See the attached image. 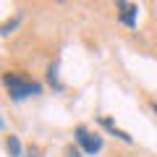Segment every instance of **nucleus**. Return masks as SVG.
<instances>
[{
	"mask_svg": "<svg viewBox=\"0 0 157 157\" xmlns=\"http://www.w3.org/2000/svg\"><path fill=\"white\" fill-rule=\"evenodd\" d=\"M3 84L8 86V94H11L13 100H24V97H29V94H39V92H42V86H39L37 81L21 76V73H6V76H3Z\"/></svg>",
	"mask_w": 157,
	"mask_h": 157,
	"instance_id": "obj_1",
	"label": "nucleus"
},
{
	"mask_svg": "<svg viewBox=\"0 0 157 157\" xmlns=\"http://www.w3.org/2000/svg\"><path fill=\"white\" fill-rule=\"evenodd\" d=\"M76 141L84 147L86 155H97V152L102 149V139H100V136H94V134H89L84 126H78V128H76Z\"/></svg>",
	"mask_w": 157,
	"mask_h": 157,
	"instance_id": "obj_2",
	"label": "nucleus"
},
{
	"mask_svg": "<svg viewBox=\"0 0 157 157\" xmlns=\"http://www.w3.org/2000/svg\"><path fill=\"white\" fill-rule=\"evenodd\" d=\"M118 8H121V21H123L126 26H136V11H139V8L128 6L126 0H118Z\"/></svg>",
	"mask_w": 157,
	"mask_h": 157,
	"instance_id": "obj_3",
	"label": "nucleus"
},
{
	"mask_svg": "<svg viewBox=\"0 0 157 157\" xmlns=\"http://www.w3.org/2000/svg\"><path fill=\"white\" fill-rule=\"evenodd\" d=\"M100 123H102V126H105V128H107V131H110V134H115V136H118V139H123V141H128V144H131V136H128V134H126V131H121V128H118V126H115V123H113V121H110V118H102Z\"/></svg>",
	"mask_w": 157,
	"mask_h": 157,
	"instance_id": "obj_4",
	"label": "nucleus"
},
{
	"mask_svg": "<svg viewBox=\"0 0 157 157\" xmlns=\"http://www.w3.org/2000/svg\"><path fill=\"white\" fill-rule=\"evenodd\" d=\"M47 81H50V84L55 86V89H63V84L58 81V63H52V66L47 68Z\"/></svg>",
	"mask_w": 157,
	"mask_h": 157,
	"instance_id": "obj_5",
	"label": "nucleus"
},
{
	"mask_svg": "<svg viewBox=\"0 0 157 157\" xmlns=\"http://www.w3.org/2000/svg\"><path fill=\"white\" fill-rule=\"evenodd\" d=\"M8 152H11V157L21 155V141H18L16 136H8Z\"/></svg>",
	"mask_w": 157,
	"mask_h": 157,
	"instance_id": "obj_6",
	"label": "nucleus"
},
{
	"mask_svg": "<svg viewBox=\"0 0 157 157\" xmlns=\"http://www.w3.org/2000/svg\"><path fill=\"white\" fill-rule=\"evenodd\" d=\"M21 24V16H16V18H11V21H6V24H0V34H11L13 29Z\"/></svg>",
	"mask_w": 157,
	"mask_h": 157,
	"instance_id": "obj_7",
	"label": "nucleus"
},
{
	"mask_svg": "<svg viewBox=\"0 0 157 157\" xmlns=\"http://www.w3.org/2000/svg\"><path fill=\"white\" fill-rule=\"evenodd\" d=\"M66 157H81V149H78V147H68Z\"/></svg>",
	"mask_w": 157,
	"mask_h": 157,
	"instance_id": "obj_8",
	"label": "nucleus"
},
{
	"mask_svg": "<svg viewBox=\"0 0 157 157\" xmlns=\"http://www.w3.org/2000/svg\"><path fill=\"white\" fill-rule=\"evenodd\" d=\"M32 157H39V149H37V147H32Z\"/></svg>",
	"mask_w": 157,
	"mask_h": 157,
	"instance_id": "obj_9",
	"label": "nucleus"
},
{
	"mask_svg": "<svg viewBox=\"0 0 157 157\" xmlns=\"http://www.w3.org/2000/svg\"><path fill=\"white\" fill-rule=\"evenodd\" d=\"M152 110H155V113H157V102H152Z\"/></svg>",
	"mask_w": 157,
	"mask_h": 157,
	"instance_id": "obj_10",
	"label": "nucleus"
},
{
	"mask_svg": "<svg viewBox=\"0 0 157 157\" xmlns=\"http://www.w3.org/2000/svg\"><path fill=\"white\" fill-rule=\"evenodd\" d=\"M0 128H3V121H0Z\"/></svg>",
	"mask_w": 157,
	"mask_h": 157,
	"instance_id": "obj_11",
	"label": "nucleus"
}]
</instances>
